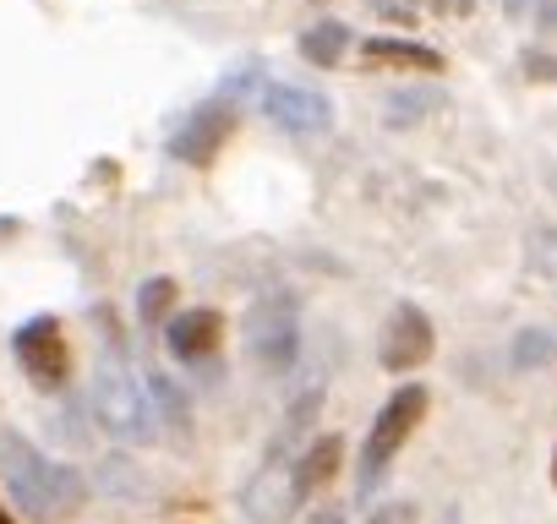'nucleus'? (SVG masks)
<instances>
[{"instance_id":"obj_1","label":"nucleus","mask_w":557,"mask_h":524,"mask_svg":"<svg viewBox=\"0 0 557 524\" xmlns=\"http://www.w3.org/2000/svg\"><path fill=\"white\" fill-rule=\"evenodd\" d=\"M0 486L12 491V502L28 519H45V524H66L88 502V475L34 448L17 426H0Z\"/></svg>"},{"instance_id":"obj_2","label":"nucleus","mask_w":557,"mask_h":524,"mask_svg":"<svg viewBox=\"0 0 557 524\" xmlns=\"http://www.w3.org/2000/svg\"><path fill=\"white\" fill-rule=\"evenodd\" d=\"M94 415H99V426H104L115 442H153V437H159L153 399H148V388H143L121 361L99 366V377H94Z\"/></svg>"},{"instance_id":"obj_3","label":"nucleus","mask_w":557,"mask_h":524,"mask_svg":"<svg viewBox=\"0 0 557 524\" xmlns=\"http://www.w3.org/2000/svg\"><path fill=\"white\" fill-rule=\"evenodd\" d=\"M421 415H426V388L421 383H405V388H394V399L377 410V421H372V432H367V442H361V497H372L377 486H383V470L394 464V453L405 448V437L421 426Z\"/></svg>"},{"instance_id":"obj_4","label":"nucleus","mask_w":557,"mask_h":524,"mask_svg":"<svg viewBox=\"0 0 557 524\" xmlns=\"http://www.w3.org/2000/svg\"><path fill=\"white\" fill-rule=\"evenodd\" d=\"M240 339H246V355H251L262 372H290L296 355H301V307H296L290 296L257 301V307L240 317Z\"/></svg>"},{"instance_id":"obj_5","label":"nucleus","mask_w":557,"mask_h":524,"mask_svg":"<svg viewBox=\"0 0 557 524\" xmlns=\"http://www.w3.org/2000/svg\"><path fill=\"white\" fill-rule=\"evenodd\" d=\"M432 350H437V328H432V317H426L416 301H399V307L388 312L383 334H377V361H383V372L405 377V372L426 366Z\"/></svg>"},{"instance_id":"obj_6","label":"nucleus","mask_w":557,"mask_h":524,"mask_svg":"<svg viewBox=\"0 0 557 524\" xmlns=\"http://www.w3.org/2000/svg\"><path fill=\"white\" fill-rule=\"evenodd\" d=\"M12 355H17V366H23L39 388H61L66 372H72L66 334H61L55 317H28V323L12 334Z\"/></svg>"},{"instance_id":"obj_7","label":"nucleus","mask_w":557,"mask_h":524,"mask_svg":"<svg viewBox=\"0 0 557 524\" xmlns=\"http://www.w3.org/2000/svg\"><path fill=\"white\" fill-rule=\"evenodd\" d=\"M262 115L278 126V132H329L334 126V99L323 88H307V83H268L262 88Z\"/></svg>"},{"instance_id":"obj_8","label":"nucleus","mask_w":557,"mask_h":524,"mask_svg":"<svg viewBox=\"0 0 557 524\" xmlns=\"http://www.w3.org/2000/svg\"><path fill=\"white\" fill-rule=\"evenodd\" d=\"M230 132H235V110L219 104V99H208V104H197V110L186 115V126L170 137V159H175V164H191V170H208V164L219 159V148L230 142Z\"/></svg>"},{"instance_id":"obj_9","label":"nucleus","mask_w":557,"mask_h":524,"mask_svg":"<svg viewBox=\"0 0 557 524\" xmlns=\"http://www.w3.org/2000/svg\"><path fill=\"white\" fill-rule=\"evenodd\" d=\"M296 464L285 453H268V464L246 486V519L251 524H285L296 513Z\"/></svg>"},{"instance_id":"obj_10","label":"nucleus","mask_w":557,"mask_h":524,"mask_svg":"<svg viewBox=\"0 0 557 524\" xmlns=\"http://www.w3.org/2000/svg\"><path fill=\"white\" fill-rule=\"evenodd\" d=\"M164 345H170V355L186 361V366L213 361L219 345H224V312H213V307H191V312L170 317V323H164Z\"/></svg>"},{"instance_id":"obj_11","label":"nucleus","mask_w":557,"mask_h":524,"mask_svg":"<svg viewBox=\"0 0 557 524\" xmlns=\"http://www.w3.org/2000/svg\"><path fill=\"white\" fill-rule=\"evenodd\" d=\"M437 110H448V88L443 83H405L383 99V126L388 132H410V126H426Z\"/></svg>"},{"instance_id":"obj_12","label":"nucleus","mask_w":557,"mask_h":524,"mask_svg":"<svg viewBox=\"0 0 557 524\" xmlns=\"http://www.w3.org/2000/svg\"><path fill=\"white\" fill-rule=\"evenodd\" d=\"M361 61L367 66H399V72H426V77H443V55L432 45H416V39H361Z\"/></svg>"},{"instance_id":"obj_13","label":"nucleus","mask_w":557,"mask_h":524,"mask_svg":"<svg viewBox=\"0 0 557 524\" xmlns=\"http://www.w3.org/2000/svg\"><path fill=\"white\" fill-rule=\"evenodd\" d=\"M339 459H345V437L339 432H323L318 442H307V453L296 459V502H307L323 481H334Z\"/></svg>"},{"instance_id":"obj_14","label":"nucleus","mask_w":557,"mask_h":524,"mask_svg":"<svg viewBox=\"0 0 557 524\" xmlns=\"http://www.w3.org/2000/svg\"><path fill=\"white\" fill-rule=\"evenodd\" d=\"M350 45H356V34L345 28V23H334V17H323V23H312L307 34H301V61H312V66H339L345 55H350Z\"/></svg>"},{"instance_id":"obj_15","label":"nucleus","mask_w":557,"mask_h":524,"mask_svg":"<svg viewBox=\"0 0 557 524\" xmlns=\"http://www.w3.org/2000/svg\"><path fill=\"white\" fill-rule=\"evenodd\" d=\"M318 415H323V388H307V394H301V399L285 410V426H278V442H273L268 453H285V459H290V453H296V448L312 437Z\"/></svg>"},{"instance_id":"obj_16","label":"nucleus","mask_w":557,"mask_h":524,"mask_svg":"<svg viewBox=\"0 0 557 524\" xmlns=\"http://www.w3.org/2000/svg\"><path fill=\"white\" fill-rule=\"evenodd\" d=\"M557 361V328H519L513 334V366L530 372V366H552Z\"/></svg>"},{"instance_id":"obj_17","label":"nucleus","mask_w":557,"mask_h":524,"mask_svg":"<svg viewBox=\"0 0 557 524\" xmlns=\"http://www.w3.org/2000/svg\"><path fill=\"white\" fill-rule=\"evenodd\" d=\"M524 269L535 279H552L557 285V224H541L524 235Z\"/></svg>"},{"instance_id":"obj_18","label":"nucleus","mask_w":557,"mask_h":524,"mask_svg":"<svg viewBox=\"0 0 557 524\" xmlns=\"http://www.w3.org/2000/svg\"><path fill=\"white\" fill-rule=\"evenodd\" d=\"M148 399L164 410V421H170V426H181V432L191 426V399H186V388H181L175 377L153 372V377H148Z\"/></svg>"},{"instance_id":"obj_19","label":"nucleus","mask_w":557,"mask_h":524,"mask_svg":"<svg viewBox=\"0 0 557 524\" xmlns=\"http://www.w3.org/2000/svg\"><path fill=\"white\" fill-rule=\"evenodd\" d=\"M170 301H175V279H148L143 290H137V323L143 328H153V323H164L170 317Z\"/></svg>"},{"instance_id":"obj_20","label":"nucleus","mask_w":557,"mask_h":524,"mask_svg":"<svg viewBox=\"0 0 557 524\" xmlns=\"http://www.w3.org/2000/svg\"><path fill=\"white\" fill-rule=\"evenodd\" d=\"M99 486H104V491H121V497H137V491H143V481H137L132 459H121V453L99 464Z\"/></svg>"},{"instance_id":"obj_21","label":"nucleus","mask_w":557,"mask_h":524,"mask_svg":"<svg viewBox=\"0 0 557 524\" xmlns=\"http://www.w3.org/2000/svg\"><path fill=\"white\" fill-rule=\"evenodd\" d=\"M519 72H524L530 83H557V55H552V50H535V45H530V50L519 55Z\"/></svg>"},{"instance_id":"obj_22","label":"nucleus","mask_w":557,"mask_h":524,"mask_svg":"<svg viewBox=\"0 0 557 524\" xmlns=\"http://www.w3.org/2000/svg\"><path fill=\"white\" fill-rule=\"evenodd\" d=\"M367 7L377 17H388V23H410V7H399V0H367Z\"/></svg>"},{"instance_id":"obj_23","label":"nucleus","mask_w":557,"mask_h":524,"mask_svg":"<svg viewBox=\"0 0 557 524\" xmlns=\"http://www.w3.org/2000/svg\"><path fill=\"white\" fill-rule=\"evenodd\" d=\"M432 12H443V17H465V12H475V0H432Z\"/></svg>"},{"instance_id":"obj_24","label":"nucleus","mask_w":557,"mask_h":524,"mask_svg":"<svg viewBox=\"0 0 557 524\" xmlns=\"http://www.w3.org/2000/svg\"><path fill=\"white\" fill-rule=\"evenodd\" d=\"M296 524H345V513L339 508H318V513H301Z\"/></svg>"},{"instance_id":"obj_25","label":"nucleus","mask_w":557,"mask_h":524,"mask_svg":"<svg viewBox=\"0 0 557 524\" xmlns=\"http://www.w3.org/2000/svg\"><path fill=\"white\" fill-rule=\"evenodd\" d=\"M530 7H535V0H503V17L519 23V17H530Z\"/></svg>"},{"instance_id":"obj_26","label":"nucleus","mask_w":557,"mask_h":524,"mask_svg":"<svg viewBox=\"0 0 557 524\" xmlns=\"http://www.w3.org/2000/svg\"><path fill=\"white\" fill-rule=\"evenodd\" d=\"M17 229H23V224H17L12 213H0V246H7V240H17Z\"/></svg>"},{"instance_id":"obj_27","label":"nucleus","mask_w":557,"mask_h":524,"mask_svg":"<svg viewBox=\"0 0 557 524\" xmlns=\"http://www.w3.org/2000/svg\"><path fill=\"white\" fill-rule=\"evenodd\" d=\"M552 486H557V453H552Z\"/></svg>"},{"instance_id":"obj_28","label":"nucleus","mask_w":557,"mask_h":524,"mask_svg":"<svg viewBox=\"0 0 557 524\" xmlns=\"http://www.w3.org/2000/svg\"><path fill=\"white\" fill-rule=\"evenodd\" d=\"M0 524H12V513H7V508H0Z\"/></svg>"},{"instance_id":"obj_29","label":"nucleus","mask_w":557,"mask_h":524,"mask_svg":"<svg viewBox=\"0 0 557 524\" xmlns=\"http://www.w3.org/2000/svg\"><path fill=\"white\" fill-rule=\"evenodd\" d=\"M312 7H329V0H312Z\"/></svg>"},{"instance_id":"obj_30","label":"nucleus","mask_w":557,"mask_h":524,"mask_svg":"<svg viewBox=\"0 0 557 524\" xmlns=\"http://www.w3.org/2000/svg\"><path fill=\"white\" fill-rule=\"evenodd\" d=\"M405 7H416V0H405Z\"/></svg>"}]
</instances>
